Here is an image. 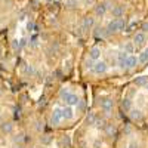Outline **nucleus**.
I'll return each mask as SVG.
<instances>
[{
    "label": "nucleus",
    "mask_w": 148,
    "mask_h": 148,
    "mask_svg": "<svg viewBox=\"0 0 148 148\" xmlns=\"http://www.w3.org/2000/svg\"><path fill=\"white\" fill-rule=\"evenodd\" d=\"M83 24H84V27H90L92 24H93V18H84Z\"/></svg>",
    "instance_id": "dca6fc26"
},
{
    "label": "nucleus",
    "mask_w": 148,
    "mask_h": 148,
    "mask_svg": "<svg viewBox=\"0 0 148 148\" xmlns=\"http://www.w3.org/2000/svg\"><path fill=\"white\" fill-rule=\"evenodd\" d=\"M107 5L105 3H101V5H98L96 8H95V12H96V15H104L105 12H107Z\"/></svg>",
    "instance_id": "9b49d317"
},
{
    "label": "nucleus",
    "mask_w": 148,
    "mask_h": 148,
    "mask_svg": "<svg viewBox=\"0 0 148 148\" xmlns=\"http://www.w3.org/2000/svg\"><path fill=\"white\" fill-rule=\"evenodd\" d=\"M22 136H24V135H18V136H15V138H14L15 142H22V139H24Z\"/></svg>",
    "instance_id": "a211bd4d"
},
{
    "label": "nucleus",
    "mask_w": 148,
    "mask_h": 148,
    "mask_svg": "<svg viewBox=\"0 0 148 148\" xmlns=\"http://www.w3.org/2000/svg\"><path fill=\"white\" fill-rule=\"evenodd\" d=\"M125 51L130 55V53H133L135 52V43L133 42H127L126 45H125Z\"/></svg>",
    "instance_id": "4468645a"
},
{
    "label": "nucleus",
    "mask_w": 148,
    "mask_h": 148,
    "mask_svg": "<svg viewBox=\"0 0 148 148\" xmlns=\"http://www.w3.org/2000/svg\"><path fill=\"white\" fill-rule=\"evenodd\" d=\"M107 70H108V65H107L105 61H99V59L95 61L93 68H92V71L95 74H104V73H107Z\"/></svg>",
    "instance_id": "20e7f679"
},
{
    "label": "nucleus",
    "mask_w": 148,
    "mask_h": 148,
    "mask_svg": "<svg viewBox=\"0 0 148 148\" xmlns=\"http://www.w3.org/2000/svg\"><path fill=\"white\" fill-rule=\"evenodd\" d=\"M138 61H139V62H142V64H145L147 61H148V47H147V49H144V51L139 53Z\"/></svg>",
    "instance_id": "f8f14e48"
},
{
    "label": "nucleus",
    "mask_w": 148,
    "mask_h": 148,
    "mask_svg": "<svg viewBox=\"0 0 148 148\" xmlns=\"http://www.w3.org/2000/svg\"><path fill=\"white\" fill-rule=\"evenodd\" d=\"M139 62L138 61V56H135V55H129L127 56V59H126V67H129V68H132V67H135Z\"/></svg>",
    "instance_id": "9d476101"
},
{
    "label": "nucleus",
    "mask_w": 148,
    "mask_h": 148,
    "mask_svg": "<svg viewBox=\"0 0 148 148\" xmlns=\"http://www.w3.org/2000/svg\"><path fill=\"white\" fill-rule=\"evenodd\" d=\"M101 110L104 111V113L110 114V113H111V110H113V102H111L110 99L102 101V102H101Z\"/></svg>",
    "instance_id": "1a4fd4ad"
},
{
    "label": "nucleus",
    "mask_w": 148,
    "mask_h": 148,
    "mask_svg": "<svg viewBox=\"0 0 148 148\" xmlns=\"http://www.w3.org/2000/svg\"><path fill=\"white\" fill-rule=\"evenodd\" d=\"M123 27H125V21L120 19V18H116V19H113V21L108 24L107 31H108V33H116V31L123 30Z\"/></svg>",
    "instance_id": "f03ea898"
},
{
    "label": "nucleus",
    "mask_w": 148,
    "mask_h": 148,
    "mask_svg": "<svg viewBox=\"0 0 148 148\" xmlns=\"http://www.w3.org/2000/svg\"><path fill=\"white\" fill-rule=\"evenodd\" d=\"M127 56H129V53H127L126 51L117 53V65H119L120 68H125V67H126V59H127Z\"/></svg>",
    "instance_id": "39448f33"
},
{
    "label": "nucleus",
    "mask_w": 148,
    "mask_h": 148,
    "mask_svg": "<svg viewBox=\"0 0 148 148\" xmlns=\"http://www.w3.org/2000/svg\"><path fill=\"white\" fill-rule=\"evenodd\" d=\"M62 119H65V120H73L74 119V111H73L71 105H67V107L62 108Z\"/></svg>",
    "instance_id": "0eeeda50"
},
{
    "label": "nucleus",
    "mask_w": 148,
    "mask_h": 148,
    "mask_svg": "<svg viewBox=\"0 0 148 148\" xmlns=\"http://www.w3.org/2000/svg\"><path fill=\"white\" fill-rule=\"evenodd\" d=\"M147 42V36H145V33H135V36H133V43L136 45V46H141V45H144Z\"/></svg>",
    "instance_id": "423d86ee"
},
{
    "label": "nucleus",
    "mask_w": 148,
    "mask_h": 148,
    "mask_svg": "<svg viewBox=\"0 0 148 148\" xmlns=\"http://www.w3.org/2000/svg\"><path fill=\"white\" fill-rule=\"evenodd\" d=\"M101 58V49L99 47H92L90 51H89V59H92V61H98Z\"/></svg>",
    "instance_id": "6e6552de"
},
{
    "label": "nucleus",
    "mask_w": 148,
    "mask_h": 148,
    "mask_svg": "<svg viewBox=\"0 0 148 148\" xmlns=\"http://www.w3.org/2000/svg\"><path fill=\"white\" fill-rule=\"evenodd\" d=\"M12 129H14V125H10V123H3V126H2V130L5 133H10Z\"/></svg>",
    "instance_id": "2eb2a0df"
},
{
    "label": "nucleus",
    "mask_w": 148,
    "mask_h": 148,
    "mask_svg": "<svg viewBox=\"0 0 148 148\" xmlns=\"http://www.w3.org/2000/svg\"><path fill=\"white\" fill-rule=\"evenodd\" d=\"M61 98H62V101L67 102V105H71V107H76V105L80 102L79 96H77L76 93L68 92L67 89H62V90H61Z\"/></svg>",
    "instance_id": "f257e3e1"
},
{
    "label": "nucleus",
    "mask_w": 148,
    "mask_h": 148,
    "mask_svg": "<svg viewBox=\"0 0 148 148\" xmlns=\"http://www.w3.org/2000/svg\"><path fill=\"white\" fill-rule=\"evenodd\" d=\"M129 148H138L136 142H135V141H130V144H129Z\"/></svg>",
    "instance_id": "6ab92c4d"
},
{
    "label": "nucleus",
    "mask_w": 148,
    "mask_h": 148,
    "mask_svg": "<svg viewBox=\"0 0 148 148\" xmlns=\"http://www.w3.org/2000/svg\"><path fill=\"white\" fill-rule=\"evenodd\" d=\"M25 73H27V74H34V68H33V65H27V67H25Z\"/></svg>",
    "instance_id": "f3484780"
},
{
    "label": "nucleus",
    "mask_w": 148,
    "mask_h": 148,
    "mask_svg": "<svg viewBox=\"0 0 148 148\" xmlns=\"http://www.w3.org/2000/svg\"><path fill=\"white\" fill-rule=\"evenodd\" d=\"M16 148H24V147H22V145H19V147H16Z\"/></svg>",
    "instance_id": "aec40b11"
},
{
    "label": "nucleus",
    "mask_w": 148,
    "mask_h": 148,
    "mask_svg": "<svg viewBox=\"0 0 148 148\" xmlns=\"http://www.w3.org/2000/svg\"><path fill=\"white\" fill-rule=\"evenodd\" d=\"M0 53H2V47H0Z\"/></svg>",
    "instance_id": "412c9836"
},
{
    "label": "nucleus",
    "mask_w": 148,
    "mask_h": 148,
    "mask_svg": "<svg viewBox=\"0 0 148 148\" xmlns=\"http://www.w3.org/2000/svg\"><path fill=\"white\" fill-rule=\"evenodd\" d=\"M62 119V108L61 107H55L52 114H51V125H59Z\"/></svg>",
    "instance_id": "7ed1b4c3"
},
{
    "label": "nucleus",
    "mask_w": 148,
    "mask_h": 148,
    "mask_svg": "<svg viewBox=\"0 0 148 148\" xmlns=\"http://www.w3.org/2000/svg\"><path fill=\"white\" fill-rule=\"evenodd\" d=\"M111 14H113L114 18H120V16L123 15V9H121L120 6H116V8L111 9Z\"/></svg>",
    "instance_id": "ddd939ff"
}]
</instances>
